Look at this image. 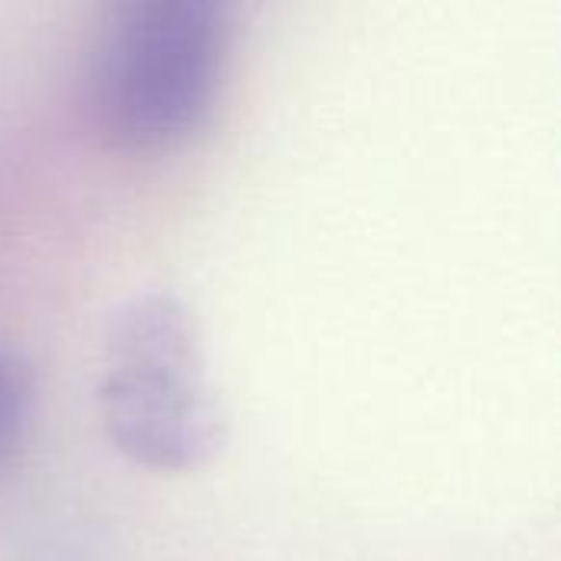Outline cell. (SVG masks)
Masks as SVG:
<instances>
[{
  "label": "cell",
  "mask_w": 561,
  "mask_h": 561,
  "mask_svg": "<svg viewBox=\"0 0 561 561\" xmlns=\"http://www.w3.org/2000/svg\"><path fill=\"white\" fill-rule=\"evenodd\" d=\"M233 53V10L217 0H135L105 13L82 72V108L115 151L191 141L217 112Z\"/></svg>",
  "instance_id": "6da1fadb"
},
{
  "label": "cell",
  "mask_w": 561,
  "mask_h": 561,
  "mask_svg": "<svg viewBox=\"0 0 561 561\" xmlns=\"http://www.w3.org/2000/svg\"><path fill=\"white\" fill-rule=\"evenodd\" d=\"M95 404L108 444L154 473L197 470L227 444L197 322L171 293L118 306L102 342Z\"/></svg>",
  "instance_id": "7a4b0ae2"
},
{
  "label": "cell",
  "mask_w": 561,
  "mask_h": 561,
  "mask_svg": "<svg viewBox=\"0 0 561 561\" xmlns=\"http://www.w3.org/2000/svg\"><path fill=\"white\" fill-rule=\"evenodd\" d=\"M30 424V375L0 348V477L13 463Z\"/></svg>",
  "instance_id": "3957f363"
}]
</instances>
